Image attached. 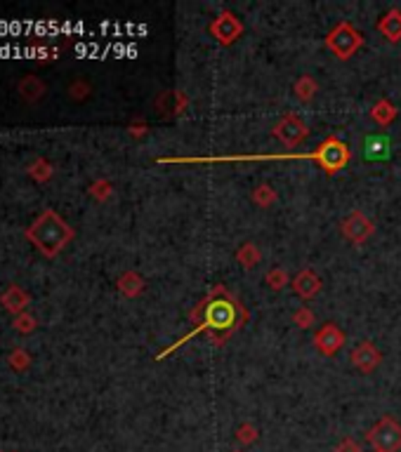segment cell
Masks as SVG:
<instances>
[{"mask_svg":"<svg viewBox=\"0 0 401 452\" xmlns=\"http://www.w3.org/2000/svg\"><path fill=\"white\" fill-rule=\"evenodd\" d=\"M15 327H17V330H22V332H31L36 327V320L31 318V315L24 313V315H20V318L15 320Z\"/></svg>","mask_w":401,"mask_h":452,"instance_id":"26","label":"cell"},{"mask_svg":"<svg viewBox=\"0 0 401 452\" xmlns=\"http://www.w3.org/2000/svg\"><path fill=\"white\" fill-rule=\"evenodd\" d=\"M111 194V184L109 182H95L92 184V196H97L100 201H104Z\"/></svg>","mask_w":401,"mask_h":452,"instance_id":"27","label":"cell"},{"mask_svg":"<svg viewBox=\"0 0 401 452\" xmlns=\"http://www.w3.org/2000/svg\"><path fill=\"white\" fill-rule=\"evenodd\" d=\"M264 283L271 288V290H281V288H286V283H291V278H288L286 274V269H269L267 271V276H264Z\"/></svg>","mask_w":401,"mask_h":452,"instance_id":"21","label":"cell"},{"mask_svg":"<svg viewBox=\"0 0 401 452\" xmlns=\"http://www.w3.org/2000/svg\"><path fill=\"white\" fill-rule=\"evenodd\" d=\"M69 92H71V97H73V99H83V97L90 92V88H88V85H85V83H76V85H71V90H69Z\"/></svg>","mask_w":401,"mask_h":452,"instance_id":"29","label":"cell"},{"mask_svg":"<svg viewBox=\"0 0 401 452\" xmlns=\"http://www.w3.org/2000/svg\"><path fill=\"white\" fill-rule=\"evenodd\" d=\"M10 365H12V368H20V370L27 368V365H29V356H27V351L17 349L15 354H10Z\"/></svg>","mask_w":401,"mask_h":452,"instance_id":"25","label":"cell"},{"mask_svg":"<svg viewBox=\"0 0 401 452\" xmlns=\"http://www.w3.org/2000/svg\"><path fill=\"white\" fill-rule=\"evenodd\" d=\"M20 95H22V99L24 102H38V99L45 95V85L40 83L38 78L36 76H27V78H22V83H20Z\"/></svg>","mask_w":401,"mask_h":452,"instance_id":"14","label":"cell"},{"mask_svg":"<svg viewBox=\"0 0 401 452\" xmlns=\"http://www.w3.org/2000/svg\"><path fill=\"white\" fill-rule=\"evenodd\" d=\"M349 146L345 144L342 139L338 137H328L326 141H321L317 151H307V153H264V156H211V158H160L158 163H194V165H203V163H255V160H302L310 158L317 160V163L324 167L326 175H335L340 172L345 165L349 163Z\"/></svg>","mask_w":401,"mask_h":452,"instance_id":"2","label":"cell"},{"mask_svg":"<svg viewBox=\"0 0 401 452\" xmlns=\"http://www.w3.org/2000/svg\"><path fill=\"white\" fill-rule=\"evenodd\" d=\"M27 238L45 257H57L73 238V228L66 224L54 210H45L36 217V221L27 228Z\"/></svg>","mask_w":401,"mask_h":452,"instance_id":"3","label":"cell"},{"mask_svg":"<svg viewBox=\"0 0 401 452\" xmlns=\"http://www.w3.org/2000/svg\"><path fill=\"white\" fill-rule=\"evenodd\" d=\"M378 31L390 42H399L401 40V10L392 8L387 12V15L378 22Z\"/></svg>","mask_w":401,"mask_h":452,"instance_id":"13","label":"cell"},{"mask_svg":"<svg viewBox=\"0 0 401 452\" xmlns=\"http://www.w3.org/2000/svg\"><path fill=\"white\" fill-rule=\"evenodd\" d=\"M335 452H361V448L354 441H351V438H345L342 443H338Z\"/></svg>","mask_w":401,"mask_h":452,"instance_id":"28","label":"cell"},{"mask_svg":"<svg viewBox=\"0 0 401 452\" xmlns=\"http://www.w3.org/2000/svg\"><path fill=\"white\" fill-rule=\"evenodd\" d=\"M271 134H274L286 148H295L300 141H305V137L310 134V127H307L295 114H291V116H283V118L271 127Z\"/></svg>","mask_w":401,"mask_h":452,"instance_id":"6","label":"cell"},{"mask_svg":"<svg viewBox=\"0 0 401 452\" xmlns=\"http://www.w3.org/2000/svg\"><path fill=\"white\" fill-rule=\"evenodd\" d=\"M345 344V332L338 325L326 323L324 327H319L314 334V346L321 351L324 356H335Z\"/></svg>","mask_w":401,"mask_h":452,"instance_id":"8","label":"cell"},{"mask_svg":"<svg viewBox=\"0 0 401 452\" xmlns=\"http://www.w3.org/2000/svg\"><path fill=\"white\" fill-rule=\"evenodd\" d=\"M363 156L368 160H387L390 158V139L385 134H371L363 141Z\"/></svg>","mask_w":401,"mask_h":452,"instance_id":"12","label":"cell"},{"mask_svg":"<svg viewBox=\"0 0 401 452\" xmlns=\"http://www.w3.org/2000/svg\"><path fill=\"white\" fill-rule=\"evenodd\" d=\"M211 33L218 38V42H222V45H229V42H234L241 33H243V26H241V22L234 15L222 12L218 20L211 24Z\"/></svg>","mask_w":401,"mask_h":452,"instance_id":"10","label":"cell"},{"mask_svg":"<svg viewBox=\"0 0 401 452\" xmlns=\"http://www.w3.org/2000/svg\"><path fill=\"white\" fill-rule=\"evenodd\" d=\"M349 361L351 365H354L359 373L363 375H371L375 368L380 365L382 361V354L371 342H361V344H356L354 349H351V354H349Z\"/></svg>","mask_w":401,"mask_h":452,"instance_id":"9","label":"cell"},{"mask_svg":"<svg viewBox=\"0 0 401 452\" xmlns=\"http://www.w3.org/2000/svg\"><path fill=\"white\" fill-rule=\"evenodd\" d=\"M291 283H293V290L302 297V299H312V297H317L321 286H324V283H321V278L314 274L312 269L300 271V274L295 276Z\"/></svg>","mask_w":401,"mask_h":452,"instance_id":"11","label":"cell"},{"mask_svg":"<svg viewBox=\"0 0 401 452\" xmlns=\"http://www.w3.org/2000/svg\"><path fill=\"white\" fill-rule=\"evenodd\" d=\"M295 97L300 99V102H312L314 95H317V80H314L312 76H302L298 83H295Z\"/></svg>","mask_w":401,"mask_h":452,"instance_id":"19","label":"cell"},{"mask_svg":"<svg viewBox=\"0 0 401 452\" xmlns=\"http://www.w3.org/2000/svg\"><path fill=\"white\" fill-rule=\"evenodd\" d=\"M29 172H31V175H33L36 179H40V182H43V179H47V177L52 175V167L47 165L45 160H36V163L31 165Z\"/></svg>","mask_w":401,"mask_h":452,"instance_id":"24","label":"cell"},{"mask_svg":"<svg viewBox=\"0 0 401 452\" xmlns=\"http://www.w3.org/2000/svg\"><path fill=\"white\" fill-rule=\"evenodd\" d=\"M326 45L338 59H349L363 45V36L349 22H342L326 36Z\"/></svg>","mask_w":401,"mask_h":452,"instance_id":"4","label":"cell"},{"mask_svg":"<svg viewBox=\"0 0 401 452\" xmlns=\"http://www.w3.org/2000/svg\"><path fill=\"white\" fill-rule=\"evenodd\" d=\"M119 290L126 297H137L142 290H144V281H142L139 274H135V271H128V274H123L119 278Z\"/></svg>","mask_w":401,"mask_h":452,"instance_id":"15","label":"cell"},{"mask_svg":"<svg viewBox=\"0 0 401 452\" xmlns=\"http://www.w3.org/2000/svg\"><path fill=\"white\" fill-rule=\"evenodd\" d=\"M293 320H295V325H298L300 330H307V327L314 325V311H312V309H307V306H302V309H298V311L293 313Z\"/></svg>","mask_w":401,"mask_h":452,"instance_id":"22","label":"cell"},{"mask_svg":"<svg viewBox=\"0 0 401 452\" xmlns=\"http://www.w3.org/2000/svg\"><path fill=\"white\" fill-rule=\"evenodd\" d=\"M371 118L378 123V125L385 127V125H390L394 118H397V109H394L387 99H380V102L371 109Z\"/></svg>","mask_w":401,"mask_h":452,"instance_id":"16","label":"cell"},{"mask_svg":"<svg viewBox=\"0 0 401 452\" xmlns=\"http://www.w3.org/2000/svg\"><path fill=\"white\" fill-rule=\"evenodd\" d=\"M252 203L257 208H271L276 203V191L267 187V184H260V187L252 191Z\"/></svg>","mask_w":401,"mask_h":452,"instance_id":"20","label":"cell"},{"mask_svg":"<svg viewBox=\"0 0 401 452\" xmlns=\"http://www.w3.org/2000/svg\"><path fill=\"white\" fill-rule=\"evenodd\" d=\"M0 302H3V306L8 309V311H15L17 313V311H22V309L29 304V297L24 295L17 286H12L8 293L0 297Z\"/></svg>","mask_w":401,"mask_h":452,"instance_id":"17","label":"cell"},{"mask_svg":"<svg viewBox=\"0 0 401 452\" xmlns=\"http://www.w3.org/2000/svg\"><path fill=\"white\" fill-rule=\"evenodd\" d=\"M368 443L375 452H399L401 450V424L392 417H382L378 424L368 431Z\"/></svg>","mask_w":401,"mask_h":452,"instance_id":"5","label":"cell"},{"mask_svg":"<svg viewBox=\"0 0 401 452\" xmlns=\"http://www.w3.org/2000/svg\"><path fill=\"white\" fill-rule=\"evenodd\" d=\"M373 231H375V224L363 212H359V210H356V212H351L347 219L342 221L345 238H349L354 245H363L368 238L373 236Z\"/></svg>","mask_w":401,"mask_h":452,"instance_id":"7","label":"cell"},{"mask_svg":"<svg viewBox=\"0 0 401 452\" xmlns=\"http://www.w3.org/2000/svg\"><path fill=\"white\" fill-rule=\"evenodd\" d=\"M236 259L243 269H252V266L260 264V250H257L255 243H243L241 245V250L236 252Z\"/></svg>","mask_w":401,"mask_h":452,"instance_id":"18","label":"cell"},{"mask_svg":"<svg viewBox=\"0 0 401 452\" xmlns=\"http://www.w3.org/2000/svg\"><path fill=\"white\" fill-rule=\"evenodd\" d=\"M236 438L241 443H255L257 441V429L252 424H241L236 429Z\"/></svg>","mask_w":401,"mask_h":452,"instance_id":"23","label":"cell"},{"mask_svg":"<svg viewBox=\"0 0 401 452\" xmlns=\"http://www.w3.org/2000/svg\"><path fill=\"white\" fill-rule=\"evenodd\" d=\"M232 452H241V450H232Z\"/></svg>","mask_w":401,"mask_h":452,"instance_id":"30","label":"cell"},{"mask_svg":"<svg viewBox=\"0 0 401 452\" xmlns=\"http://www.w3.org/2000/svg\"><path fill=\"white\" fill-rule=\"evenodd\" d=\"M218 295H220V288L215 290V293L208 297L206 302H201V306L194 311V318H201L199 325H196L189 334H184L180 342H175L172 346H168L165 351H160V354L156 356V361H163L165 356L172 354L175 349H180L184 342H189V339L196 337L199 332L213 330L215 337H218L215 342L222 344V342H225V334H232L234 330H236L241 318H245V311L239 306V302L234 299L232 295H225V290H222V297H218Z\"/></svg>","mask_w":401,"mask_h":452,"instance_id":"1","label":"cell"}]
</instances>
